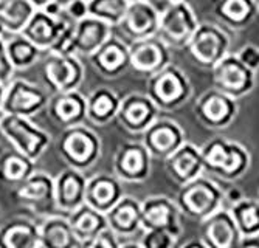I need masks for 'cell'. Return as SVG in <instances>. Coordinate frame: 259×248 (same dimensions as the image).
I'll return each mask as SVG.
<instances>
[{"label":"cell","instance_id":"1","mask_svg":"<svg viewBox=\"0 0 259 248\" xmlns=\"http://www.w3.org/2000/svg\"><path fill=\"white\" fill-rule=\"evenodd\" d=\"M224 202V189L203 174L182 185L177 194V205L182 214L196 220H203L209 214L222 208Z\"/></svg>","mask_w":259,"mask_h":248},{"label":"cell","instance_id":"2","mask_svg":"<svg viewBox=\"0 0 259 248\" xmlns=\"http://www.w3.org/2000/svg\"><path fill=\"white\" fill-rule=\"evenodd\" d=\"M200 151L203 169L224 180L239 178L250 166L248 151L239 143L214 138L200 147Z\"/></svg>","mask_w":259,"mask_h":248},{"label":"cell","instance_id":"3","mask_svg":"<svg viewBox=\"0 0 259 248\" xmlns=\"http://www.w3.org/2000/svg\"><path fill=\"white\" fill-rule=\"evenodd\" d=\"M0 133L10 141L13 149L19 151L30 160L37 162L50 144V133L36 126L28 117L0 114Z\"/></svg>","mask_w":259,"mask_h":248},{"label":"cell","instance_id":"4","mask_svg":"<svg viewBox=\"0 0 259 248\" xmlns=\"http://www.w3.org/2000/svg\"><path fill=\"white\" fill-rule=\"evenodd\" d=\"M59 155L70 168L85 172L98 162L101 141L85 123L70 126L64 129L59 138Z\"/></svg>","mask_w":259,"mask_h":248},{"label":"cell","instance_id":"5","mask_svg":"<svg viewBox=\"0 0 259 248\" xmlns=\"http://www.w3.org/2000/svg\"><path fill=\"white\" fill-rule=\"evenodd\" d=\"M146 95L160 110H174L191 96V84L179 67L169 64L148 78Z\"/></svg>","mask_w":259,"mask_h":248},{"label":"cell","instance_id":"6","mask_svg":"<svg viewBox=\"0 0 259 248\" xmlns=\"http://www.w3.org/2000/svg\"><path fill=\"white\" fill-rule=\"evenodd\" d=\"M199 27L194 10L186 0L166 4L160 8L158 36L172 48H180L190 42Z\"/></svg>","mask_w":259,"mask_h":248},{"label":"cell","instance_id":"7","mask_svg":"<svg viewBox=\"0 0 259 248\" xmlns=\"http://www.w3.org/2000/svg\"><path fill=\"white\" fill-rule=\"evenodd\" d=\"M185 48L196 64L205 69H213L222 58L228 55L230 37L222 25L206 22V24H199Z\"/></svg>","mask_w":259,"mask_h":248},{"label":"cell","instance_id":"8","mask_svg":"<svg viewBox=\"0 0 259 248\" xmlns=\"http://www.w3.org/2000/svg\"><path fill=\"white\" fill-rule=\"evenodd\" d=\"M49 101L50 95L45 88L25 79H11L5 88L2 112L31 118L39 112L47 110Z\"/></svg>","mask_w":259,"mask_h":248},{"label":"cell","instance_id":"9","mask_svg":"<svg viewBox=\"0 0 259 248\" xmlns=\"http://www.w3.org/2000/svg\"><path fill=\"white\" fill-rule=\"evenodd\" d=\"M171 47L158 34L129 42V67L146 78L171 64Z\"/></svg>","mask_w":259,"mask_h":248},{"label":"cell","instance_id":"10","mask_svg":"<svg viewBox=\"0 0 259 248\" xmlns=\"http://www.w3.org/2000/svg\"><path fill=\"white\" fill-rule=\"evenodd\" d=\"M211 72L214 88L236 100L247 95L254 85L256 72L247 67L238 55L228 53L211 69Z\"/></svg>","mask_w":259,"mask_h":248},{"label":"cell","instance_id":"11","mask_svg":"<svg viewBox=\"0 0 259 248\" xmlns=\"http://www.w3.org/2000/svg\"><path fill=\"white\" fill-rule=\"evenodd\" d=\"M44 78L55 93L76 90L84 79V65L78 55L45 53Z\"/></svg>","mask_w":259,"mask_h":248},{"label":"cell","instance_id":"12","mask_svg":"<svg viewBox=\"0 0 259 248\" xmlns=\"http://www.w3.org/2000/svg\"><path fill=\"white\" fill-rule=\"evenodd\" d=\"M16 195L19 202L37 214L49 216L61 213L56 205L55 178L45 172L34 171L25 182L17 186Z\"/></svg>","mask_w":259,"mask_h":248},{"label":"cell","instance_id":"13","mask_svg":"<svg viewBox=\"0 0 259 248\" xmlns=\"http://www.w3.org/2000/svg\"><path fill=\"white\" fill-rule=\"evenodd\" d=\"M182 211L177 202L166 195H154L141 202V228L148 230H163L169 231L180 237Z\"/></svg>","mask_w":259,"mask_h":248},{"label":"cell","instance_id":"14","mask_svg":"<svg viewBox=\"0 0 259 248\" xmlns=\"http://www.w3.org/2000/svg\"><path fill=\"white\" fill-rule=\"evenodd\" d=\"M197 120L211 129H224L231 124L238 114V100L218 88L205 92L196 103Z\"/></svg>","mask_w":259,"mask_h":248},{"label":"cell","instance_id":"15","mask_svg":"<svg viewBox=\"0 0 259 248\" xmlns=\"http://www.w3.org/2000/svg\"><path fill=\"white\" fill-rule=\"evenodd\" d=\"M160 8L152 0H137L129 4L127 11L121 24L116 27L126 40L132 42L137 39L149 37L158 33Z\"/></svg>","mask_w":259,"mask_h":248},{"label":"cell","instance_id":"16","mask_svg":"<svg viewBox=\"0 0 259 248\" xmlns=\"http://www.w3.org/2000/svg\"><path fill=\"white\" fill-rule=\"evenodd\" d=\"M152 155L143 141H127L116 151L113 172L121 182H143L149 175Z\"/></svg>","mask_w":259,"mask_h":248},{"label":"cell","instance_id":"17","mask_svg":"<svg viewBox=\"0 0 259 248\" xmlns=\"http://www.w3.org/2000/svg\"><path fill=\"white\" fill-rule=\"evenodd\" d=\"M160 109L146 93H131L121 98L116 120L131 133H143L158 118Z\"/></svg>","mask_w":259,"mask_h":248},{"label":"cell","instance_id":"18","mask_svg":"<svg viewBox=\"0 0 259 248\" xmlns=\"http://www.w3.org/2000/svg\"><path fill=\"white\" fill-rule=\"evenodd\" d=\"M200 233L206 248H234L241 242V233L230 208L224 207L200 220Z\"/></svg>","mask_w":259,"mask_h":248},{"label":"cell","instance_id":"19","mask_svg":"<svg viewBox=\"0 0 259 248\" xmlns=\"http://www.w3.org/2000/svg\"><path fill=\"white\" fill-rule=\"evenodd\" d=\"M141 135H143L141 141L151 152L152 159L166 160L185 143L183 129L176 121L166 118H157Z\"/></svg>","mask_w":259,"mask_h":248},{"label":"cell","instance_id":"20","mask_svg":"<svg viewBox=\"0 0 259 248\" xmlns=\"http://www.w3.org/2000/svg\"><path fill=\"white\" fill-rule=\"evenodd\" d=\"M89 59L100 75L116 78L129 67V42L120 34H112Z\"/></svg>","mask_w":259,"mask_h":248},{"label":"cell","instance_id":"21","mask_svg":"<svg viewBox=\"0 0 259 248\" xmlns=\"http://www.w3.org/2000/svg\"><path fill=\"white\" fill-rule=\"evenodd\" d=\"M68 22L70 19L65 14L52 16L44 10H36L27 27L22 30V34L30 39L42 53H47L53 48Z\"/></svg>","mask_w":259,"mask_h":248},{"label":"cell","instance_id":"22","mask_svg":"<svg viewBox=\"0 0 259 248\" xmlns=\"http://www.w3.org/2000/svg\"><path fill=\"white\" fill-rule=\"evenodd\" d=\"M87 177L84 171L67 168L55 178L56 205L62 214H70L85 204Z\"/></svg>","mask_w":259,"mask_h":248},{"label":"cell","instance_id":"23","mask_svg":"<svg viewBox=\"0 0 259 248\" xmlns=\"http://www.w3.org/2000/svg\"><path fill=\"white\" fill-rule=\"evenodd\" d=\"M47 112L64 129L82 124L87 120V98H84L78 90L58 92L50 96Z\"/></svg>","mask_w":259,"mask_h":248},{"label":"cell","instance_id":"24","mask_svg":"<svg viewBox=\"0 0 259 248\" xmlns=\"http://www.w3.org/2000/svg\"><path fill=\"white\" fill-rule=\"evenodd\" d=\"M124 195L121 180L106 172L95 174L87 178L85 204L101 213H107Z\"/></svg>","mask_w":259,"mask_h":248},{"label":"cell","instance_id":"25","mask_svg":"<svg viewBox=\"0 0 259 248\" xmlns=\"http://www.w3.org/2000/svg\"><path fill=\"white\" fill-rule=\"evenodd\" d=\"M113 34V27L93 16L75 22L73 52L78 56H90Z\"/></svg>","mask_w":259,"mask_h":248},{"label":"cell","instance_id":"26","mask_svg":"<svg viewBox=\"0 0 259 248\" xmlns=\"http://www.w3.org/2000/svg\"><path fill=\"white\" fill-rule=\"evenodd\" d=\"M164 165H166L169 175L179 186L191 182L193 178L199 177L205 171L200 147L188 141H185L179 149H176L164 160Z\"/></svg>","mask_w":259,"mask_h":248},{"label":"cell","instance_id":"27","mask_svg":"<svg viewBox=\"0 0 259 248\" xmlns=\"http://www.w3.org/2000/svg\"><path fill=\"white\" fill-rule=\"evenodd\" d=\"M106 219L120 240L131 239L140 230H143L141 228V202L132 195H123L106 213Z\"/></svg>","mask_w":259,"mask_h":248},{"label":"cell","instance_id":"28","mask_svg":"<svg viewBox=\"0 0 259 248\" xmlns=\"http://www.w3.org/2000/svg\"><path fill=\"white\" fill-rule=\"evenodd\" d=\"M39 225V243L40 248H72L81 246L76 239L72 225L68 222L67 214L56 213L44 216Z\"/></svg>","mask_w":259,"mask_h":248},{"label":"cell","instance_id":"29","mask_svg":"<svg viewBox=\"0 0 259 248\" xmlns=\"http://www.w3.org/2000/svg\"><path fill=\"white\" fill-rule=\"evenodd\" d=\"M0 246L40 248L39 225L27 219H14L0 227Z\"/></svg>","mask_w":259,"mask_h":248},{"label":"cell","instance_id":"30","mask_svg":"<svg viewBox=\"0 0 259 248\" xmlns=\"http://www.w3.org/2000/svg\"><path fill=\"white\" fill-rule=\"evenodd\" d=\"M67 217L81 246H84L90 239H93L100 231L109 227L106 214L87 204L81 205L78 210L70 213Z\"/></svg>","mask_w":259,"mask_h":248},{"label":"cell","instance_id":"31","mask_svg":"<svg viewBox=\"0 0 259 248\" xmlns=\"http://www.w3.org/2000/svg\"><path fill=\"white\" fill-rule=\"evenodd\" d=\"M257 13V0H219L216 5V16L221 24L233 30L245 28Z\"/></svg>","mask_w":259,"mask_h":248},{"label":"cell","instance_id":"32","mask_svg":"<svg viewBox=\"0 0 259 248\" xmlns=\"http://www.w3.org/2000/svg\"><path fill=\"white\" fill-rule=\"evenodd\" d=\"M121 98L109 87H98L87 96V120L104 126L118 114Z\"/></svg>","mask_w":259,"mask_h":248},{"label":"cell","instance_id":"33","mask_svg":"<svg viewBox=\"0 0 259 248\" xmlns=\"http://www.w3.org/2000/svg\"><path fill=\"white\" fill-rule=\"evenodd\" d=\"M34 13L36 7L30 0H0V20L5 34L22 33Z\"/></svg>","mask_w":259,"mask_h":248},{"label":"cell","instance_id":"34","mask_svg":"<svg viewBox=\"0 0 259 248\" xmlns=\"http://www.w3.org/2000/svg\"><path fill=\"white\" fill-rule=\"evenodd\" d=\"M4 37L8 58L16 70H25L39 61L42 52L22 33L4 34Z\"/></svg>","mask_w":259,"mask_h":248},{"label":"cell","instance_id":"35","mask_svg":"<svg viewBox=\"0 0 259 248\" xmlns=\"http://www.w3.org/2000/svg\"><path fill=\"white\" fill-rule=\"evenodd\" d=\"M230 213L239 228L241 239L259 236V199L242 197L231 204Z\"/></svg>","mask_w":259,"mask_h":248},{"label":"cell","instance_id":"36","mask_svg":"<svg viewBox=\"0 0 259 248\" xmlns=\"http://www.w3.org/2000/svg\"><path fill=\"white\" fill-rule=\"evenodd\" d=\"M34 163L28 157L20 154L19 151H13L5 154L0 160V175H2L8 183L20 185L34 172Z\"/></svg>","mask_w":259,"mask_h":248},{"label":"cell","instance_id":"37","mask_svg":"<svg viewBox=\"0 0 259 248\" xmlns=\"http://www.w3.org/2000/svg\"><path fill=\"white\" fill-rule=\"evenodd\" d=\"M89 14L116 28L127 11V0H89Z\"/></svg>","mask_w":259,"mask_h":248},{"label":"cell","instance_id":"38","mask_svg":"<svg viewBox=\"0 0 259 248\" xmlns=\"http://www.w3.org/2000/svg\"><path fill=\"white\" fill-rule=\"evenodd\" d=\"M177 236H174L169 231H163V230H148L143 231L141 236V246H148V248H172L177 243Z\"/></svg>","mask_w":259,"mask_h":248},{"label":"cell","instance_id":"39","mask_svg":"<svg viewBox=\"0 0 259 248\" xmlns=\"http://www.w3.org/2000/svg\"><path fill=\"white\" fill-rule=\"evenodd\" d=\"M120 243H121L120 237L116 236V233L110 227H107L103 231H100L93 239H90L84 246H92V248H116V246H120Z\"/></svg>","mask_w":259,"mask_h":248},{"label":"cell","instance_id":"40","mask_svg":"<svg viewBox=\"0 0 259 248\" xmlns=\"http://www.w3.org/2000/svg\"><path fill=\"white\" fill-rule=\"evenodd\" d=\"M16 69L13 67L10 58H8V52H7V45H5V37H0V81L8 84L13 76H14Z\"/></svg>","mask_w":259,"mask_h":248},{"label":"cell","instance_id":"41","mask_svg":"<svg viewBox=\"0 0 259 248\" xmlns=\"http://www.w3.org/2000/svg\"><path fill=\"white\" fill-rule=\"evenodd\" d=\"M64 14L73 22H78L89 16V4L87 0H70L64 7Z\"/></svg>","mask_w":259,"mask_h":248},{"label":"cell","instance_id":"42","mask_svg":"<svg viewBox=\"0 0 259 248\" xmlns=\"http://www.w3.org/2000/svg\"><path fill=\"white\" fill-rule=\"evenodd\" d=\"M238 58L247 65L251 70H257L259 69V48L254 47V45H245V47L241 48V52L238 53Z\"/></svg>","mask_w":259,"mask_h":248},{"label":"cell","instance_id":"43","mask_svg":"<svg viewBox=\"0 0 259 248\" xmlns=\"http://www.w3.org/2000/svg\"><path fill=\"white\" fill-rule=\"evenodd\" d=\"M242 197H244V195H242V192H241L239 189H230V191L225 192V200H228L230 204H234V202L241 200Z\"/></svg>","mask_w":259,"mask_h":248},{"label":"cell","instance_id":"44","mask_svg":"<svg viewBox=\"0 0 259 248\" xmlns=\"http://www.w3.org/2000/svg\"><path fill=\"white\" fill-rule=\"evenodd\" d=\"M5 88L7 84L0 81V114H2V106H4V96H5Z\"/></svg>","mask_w":259,"mask_h":248},{"label":"cell","instance_id":"45","mask_svg":"<svg viewBox=\"0 0 259 248\" xmlns=\"http://www.w3.org/2000/svg\"><path fill=\"white\" fill-rule=\"evenodd\" d=\"M154 4H161V5H166V4H171V2H177V0H152Z\"/></svg>","mask_w":259,"mask_h":248},{"label":"cell","instance_id":"46","mask_svg":"<svg viewBox=\"0 0 259 248\" xmlns=\"http://www.w3.org/2000/svg\"><path fill=\"white\" fill-rule=\"evenodd\" d=\"M52 2H56V4H59L61 7H65V5L70 2V0H52Z\"/></svg>","mask_w":259,"mask_h":248},{"label":"cell","instance_id":"47","mask_svg":"<svg viewBox=\"0 0 259 248\" xmlns=\"http://www.w3.org/2000/svg\"><path fill=\"white\" fill-rule=\"evenodd\" d=\"M5 34V28H4V24H2V20H0V37H2Z\"/></svg>","mask_w":259,"mask_h":248},{"label":"cell","instance_id":"48","mask_svg":"<svg viewBox=\"0 0 259 248\" xmlns=\"http://www.w3.org/2000/svg\"><path fill=\"white\" fill-rule=\"evenodd\" d=\"M127 2H129V4H132V2H137V0H127Z\"/></svg>","mask_w":259,"mask_h":248},{"label":"cell","instance_id":"49","mask_svg":"<svg viewBox=\"0 0 259 248\" xmlns=\"http://www.w3.org/2000/svg\"><path fill=\"white\" fill-rule=\"evenodd\" d=\"M87 2H89V0H87Z\"/></svg>","mask_w":259,"mask_h":248}]
</instances>
